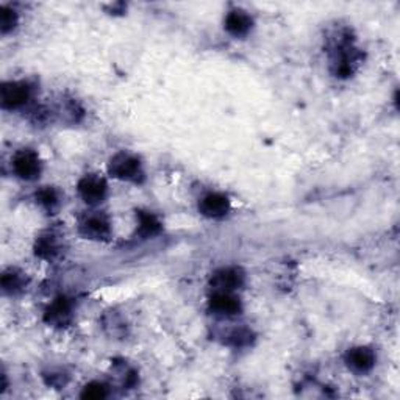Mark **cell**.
I'll return each instance as SVG.
<instances>
[{"mask_svg":"<svg viewBox=\"0 0 400 400\" xmlns=\"http://www.w3.org/2000/svg\"><path fill=\"white\" fill-rule=\"evenodd\" d=\"M35 252L38 256L44 260H52L55 258V255L58 254V242L57 238L53 235H43L36 241Z\"/></svg>","mask_w":400,"mask_h":400,"instance_id":"obj_13","label":"cell"},{"mask_svg":"<svg viewBox=\"0 0 400 400\" xmlns=\"http://www.w3.org/2000/svg\"><path fill=\"white\" fill-rule=\"evenodd\" d=\"M72 303L66 297H58L46 311V322L55 327H63L71 321Z\"/></svg>","mask_w":400,"mask_h":400,"instance_id":"obj_9","label":"cell"},{"mask_svg":"<svg viewBox=\"0 0 400 400\" xmlns=\"http://www.w3.org/2000/svg\"><path fill=\"white\" fill-rule=\"evenodd\" d=\"M250 340H252V338H250V333L247 330H238L230 336V341H232L235 347H242V345L249 344Z\"/></svg>","mask_w":400,"mask_h":400,"instance_id":"obj_18","label":"cell"},{"mask_svg":"<svg viewBox=\"0 0 400 400\" xmlns=\"http://www.w3.org/2000/svg\"><path fill=\"white\" fill-rule=\"evenodd\" d=\"M24 287H25L24 274L18 273V270H8V273H5L2 275V288L5 293L15 294L19 293V291H22Z\"/></svg>","mask_w":400,"mask_h":400,"instance_id":"obj_14","label":"cell"},{"mask_svg":"<svg viewBox=\"0 0 400 400\" xmlns=\"http://www.w3.org/2000/svg\"><path fill=\"white\" fill-rule=\"evenodd\" d=\"M110 174L113 177L124 181L139 183L144 177V171L138 158L132 157L128 153H119L110 161Z\"/></svg>","mask_w":400,"mask_h":400,"instance_id":"obj_1","label":"cell"},{"mask_svg":"<svg viewBox=\"0 0 400 400\" xmlns=\"http://www.w3.org/2000/svg\"><path fill=\"white\" fill-rule=\"evenodd\" d=\"M345 361H347V366L352 371L363 374V372H368L374 368L375 354L369 347H355L347 352Z\"/></svg>","mask_w":400,"mask_h":400,"instance_id":"obj_10","label":"cell"},{"mask_svg":"<svg viewBox=\"0 0 400 400\" xmlns=\"http://www.w3.org/2000/svg\"><path fill=\"white\" fill-rule=\"evenodd\" d=\"M18 24V15L15 10L11 8H2V15H0V30L2 33H8L15 29Z\"/></svg>","mask_w":400,"mask_h":400,"instance_id":"obj_17","label":"cell"},{"mask_svg":"<svg viewBox=\"0 0 400 400\" xmlns=\"http://www.w3.org/2000/svg\"><path fill=\"white\" fill-rule=\"evenodd\" d=\"M13 171L24 180H35L41 172V161L32 151H20L13 158Z\"/></svg>","mask_w":400,"mask_h":400,"instance_id":"obj_2","label":"cell"},{"mask_svg":"<svg viewBox=\"0 0 400 400\" xmlns=\"http://www.w3.org/2000/svg\"><path fill=\"white\" fill-rule=\"evenodd\" d=\"M78 194L90 205H96L105 199L106 195V183L104 179L96 175H86L78 183Z\"/></svg>","mask_w":400,"mask_h":400,"instance_id":"obj_4","label":"cell"},{"mask_svg":"<svg viewBox=\"0 0 400 400\" xmlns=\"http://www.w3.org/2000/svg\"><path fill=\"white\" fill-rule=\"evenodd\" d=\"M108 396V388L100 382H92L86 385L81 392V397L88 400H102Z\"/></svg>","mask_w":400,"mask_h":400,"instance_id":"obj_16","label":"cell"},{"mask_svg":"<svg viewBox=\"0 0 400 400\" xmlns=\"http://www.w3.org/2000/svg\"><path fill=\"white\" fill-rule=\"evenodd\" d=\"M36 200L39 205H43L46 209H55L60 203V198H58V193L55 191L53 188L46 186L43 189H39L36 193Z\"/></svg>","mask_w":400,"mask_h":400,"instance_id":"obj_15","label":"cell"},{"mask_svg":"<svg viewBox=\"0 0 400 400\" xmlns=\"http://www.w3.org/2000/svg\"><path fill=\"white\" fill-rule=\"evenodd\" d=\"M209 307L216 315L222 316H235L240 315L241 302L233 293H223V291H214V294L209 299Z\"/></svg>","mask_w":400,"mask_h":400,"instance_id":"obj_7","label":"cell"},{"mask_svg":"<svg viewBox=\"0 0 400 400\" xmlns=\"http://www.w3.org/2000/svg\"><path fill=\"white\" fill-rule=\"evenodd\" d=\"M244 274L236 268H223L214 273L212 279V287L214 291H223V293H233L235 289L242 287Z\"/></svg>","mask_w":400,"mask_h":400,"instance_id":"obj_6","label":"cell"},{"mask_svg":"<svg viewBox=\"0 0 400 400\" xmlns=\"http://www.w3.org/2000/svg\"><path fill=\"white\" fill-rule=\"evenodd\" d=\"M230 209V200L221 193H212L205 195L200 202V213L207 218L218 219L226 216Z\"/></svg>","mask_w":400,"mask_h":400,"instance_id":"obj_8","label":"cell"},{"mask_svg":"<svg viewBox=\"0 0 400 400\" xmlns=\"http://www.w3.org/2000/svg\"><path fill=\"white\" fill-rule=\"evenodd\" d=\"M80 232L85 238L106 240L111 233V226L104 214H90L81 221Z\"/></svg>","mask_w":400,"mask_h":400,"instance_id":"obj_5","label":"cell"},{"mask_svg":"<svg viewBox=\"0 0 400 400\" xmlns=\"http://www.w3.org/2000/svg\"><path fill=\"white\" fill-rule=\"evenodd\" d=\"M138 222H139V235L144 236V238H151V236L158 235L161 232V222L158 221V218L152 213H146L141 212L138 214Z\"/></svg>","mask_w":400,"mask_h":400,"instance_id":"obj_12","label":"cell"},{"mask_svg":"<svg viewBox=\"0 0 400 400\" xmlns=\"http://www.w3.org/2000/svg\"><path fill=\"white\" fill-rule=\"evenodd\" d=\"M2 105L8 110H16V108L24 106L30 99V88L29 85L20 83V81H10L2 86Z\"/></svg>","mask_w":400,"mask_h":400,"instance_id":"obj_3","label":"cell"},{"mask_svg":"<svg viewBox=\"0 0 400 400\" xmlns=\"http://www.w3.org/2000/svg\"><path fill=\"white\" fill-rule=\"evenodd\" d=\"M254 20L246 11L242 10H233L230 11L226 18V29L233 36H244L247 35L252 29Z\"/></svg>","mask_w":400,"mask_h":400,"instance_id":"obj_11","label":"cell"}]
</instances>
